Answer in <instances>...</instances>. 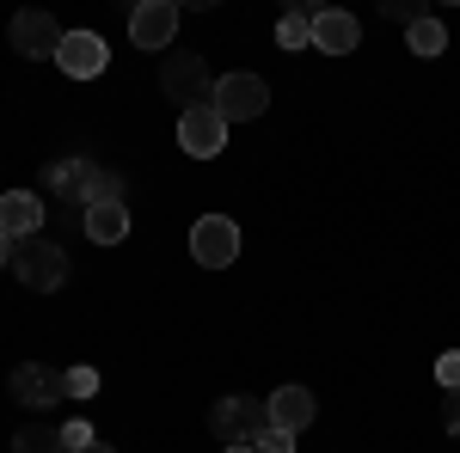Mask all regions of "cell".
<instances>
[{
	"label": "cell",
	"instance_id": "26",
	"mask_svg": "<svg viewBox=\"0 0 460 453\" xmlns=\"http://www.w3.org/2000/svg\"><path fill=\"white\" fill-rule=\"evenodd\" d=\"M80 453H117V448H105V441H93V448H80Z\"/></svg>",
	"mask_w": 460,
	"mask_h": 453
},
{
	"label": "cell",
	"instance_id": "8",
	"mask_svg": "<svg viewBox=\"0 0 460 453\" xmlns=\"http://www.w3.org/2000/svg\"><path fill=\"white\" fill-rule=\"evenodd\" d=\"M6 37H13V49H19L25 62H56V49H62V37H68V31H62L49 13H19Z\"/></svg>",
	"mask_w": 460,
	"mask_h": 453
},
{
	"label": "cell",
	"instance_id": "6",
	"mask_svg": "<svg viewBox=\"0 0 460 453\" xmlns=\"http://www.w3.org/2000/svg\"><path fill=\"white\" fill-rule=\"evenodd\" d=\"M178 147L190 153V160H215L221 147H227V117L215 105H197L178 117Z\"/></svg>",
	"mask_w": 460,
	"mask_h": 453
},
{
	"label": "cell",
	"instance_id": "5",
	"mask_svg": "<svg viewBox=\"0 0 460 453\" xmlns=\"http://www.w3.org/2000/svg\"><path fill=\"white\" fill-rule=\"evenodd\" d=\"M190 257H197L203 270H227V264L240 257V227H234L227 214H203V221L190 227Z\"/></svg>",
	"mask_w": 460,
	"mask_h": 453
},
{
	"label": "cell",
	"instance_id": "3",
	"mask_svg": "<svg viewBox=\"0 0 460 453\" xmlns=\"http://www.w3.org/2000/svg\"><path fill=\"white\" fill-rule=\"evenodd\" d=\"M209 429L221 448H258L270 429V411H264V398H221L209 411Z\"/></svg>",
	"mask_w": 460,
	"mask_h": 453
},
{
	"label": "cell",
	"instance_id": "18",
	"mask_svg": "<svg viewBox=\"0 0 460 453\" xmlns=\"http://www.w3.org/2000/svg\"><path fill=\"white\" fill-rule=\"evenodd\" d=\"M13 453H68V441H62V429H49V423H25V429L13 435Z\"/></svg>",
	"mask_w": 460,
	"mask_h": 453
},
{
	"label": "cell",
	"instance_id": "13",
	"mask_svg": "<svg viewBox=\"0 0 460 453\" xmlns=\"http://www.w3.org/2000/svg\"><path fill=\"white\" fill-rule=\"evenodd\" d=\"M0 233L19 245V240H37L43 233V196H31V190H6L0 196Z\"/></svg>",
	"mask_w": 460,
	"mask_h": 453
},
{
	"label": "cell",
	"instance_id": "16",
	"mask_svg": "<svg viewBox=\"0 0 460 453\" xmlns=\"http://www.w3.org/2000/svg\"><path fill=\"white\" fill-rule=\"evenodd\" d=\"M277 43L283 49H314V6H288L277 19Z\"/></svg>",
	"mask_w": 460,
	"mask_h": 453
},
{
	"label": "cell",
	"instance_id": "2",
	"mask_svg": "<svg viewBox=\"0 0 460 453\" xmlns=\"http://www.w3.org/2000/svg\"><path fill=\"white\" fill-rule=\"evenodd\" d=\"M160 92L178 105V117L197 105H209L215 99V80H209V62L197 56V49H178V56H166V68H160Z\"/></svg>",
	"mask_w": 460,
	"mask_h": 453
},
{
	"label": "cell",
	"instance_id": "21",
	"mask_svg": "<svg viewBox=\"0 0 460 453\" xmlns=\"http://www.w3.org/2000/svg\"><path fill=\"white\" fill-rule=\"evenodd\" d=\"M387 19H399V25H418V19H429L424 0H387Z\"/></svg>",
	"mask_w": 460,
	"mask_h": 453
},
{
	"label": "cell",
	"instance_id": "17",
	"mask_svg": "<svg viewBox=\"0 0 460 453\" xmlns=\"http://www.w3.org/2000/svg\"><path fill=\"white\" fill-rule=\"evenodd\" d=\"M405 43H411V56L436 62L448 49V31H442V19H418V25H405Z\"/></svg>",
	"mask_w": 460,
	"mask_h": 453
},
{
	"label": "cell",
	"instance_id": "1",
	"mask_svg": "<svg viewBox=\"0 0 460 453\" xmlns=\"http://www.w3.org/2000/svg\"><path fill=\"white\" fill-rule=\"evenodd\" d=\"M13 276H19V288H31V294H56L62 282H68V245L56 240H19L13 245Z\"/></svg>",
	"mask_w": 460,
	"mask_h": 453
},
{
	"label": "cell",
	"instance_id": "27",
	"mask_svg": "<svg viewBox=\"0 0 460 453\" xmlns=\"http://www.w3.org/2000/svg\"><path fill=\"white\" fill-rule=\"evenodd\" d=\"M221 453H258V448H221Z\"/></svg>",
	"mask_w": 460,
	"mask_h": 453
},
{
	"label": "cell",
	"instance_id": "23",
	"mask_svg": "<svg viewBox=\"0 0 460 453\" xmlns=\"http://www.w3.org/2000/svg\"><path fill=\"white\" fill-rule=\"evenodd\" d=\"M258 453H295V435H288V429H264Z\"/></svg>",
	"mask_w": 460,
	"mask_h": 453
},
{
	"label": "cell",
	"instance_id": "25",
	"mask_svg": "<svg viewBox=\"0 0 460 453\" xmlns=\"http://www.w3.org/2000/svg\"><path fill=\"white\" fill-rule=\"evenodd\" d=\"M0 270H13V240L0 233Z\"/></svg>",
	"mask_w": 460,
	"mask_h": 453
},
{
	"label": "cell",
	"instance_id": "24",
	"mask_svg": "<svg viewBox=\"0 0 460 453\" xmlns=\"http://www.w3.org/2000/svg\"><path fill=\"white\" fill-rule=\"evenodd\" d=\"M442 429L460 441V392H448V398H442Z\"/></svg>",
	"mask_w": 460,
	"mask_h": 453
},
{
	"label": "cell",
	"instance_id": "12",
	"mask_svg": "<svg viewBox=\"0 0 460 453\" xmlns=\"http://www.w3.org/2000/svg\"><path fill=\"white\" fill-rule=\"evenodd\" d=\"M93 184H99V160H56V166H43V190H56L62 203H93Z\"/></svg>",
	"mask_w": 460,
	"mask_h": 453
},
{
	"label": "cell",
	"instance_id": "4",
	"mask_svg": "<svg viewBox=\"0 0 460 453\" xmlns=\"http://www.w3.org/2000/svg\"><path fill=\"white\" fill-rule=\"evenodd\" d=\"M209 105L227 123H252V117H264V105H270V86H264V74H221Z\"/></svg>",
	"mask_w": 460,
	"mask_h": 453
},
{
	"label": "cell",
	"instance_id": "9",
	"mask_svg": "<svg viewBox=\"0 0 460 453\" xmlns=\"http://www.w3.org/2000/svg\"><path fill=\"white\" fill-rule=\"evenodd\" d=\"M129 37H136V49H166L178 37V6L172 0H142L129 13Z\"/></svg>",
	"mask_w": 460,
	"mask_h": 453
},
{
	"label": "cell",
	"instance_id": "22",
	"mask_svg": "<svg viewBox=\"0 0 460 453\" xmlns=\"http://www.w3.org/2000/svg\"><path fill=\"white\" fill-rule=\"evenodd\" d=\"M62 441H68V453H80V448H93L99 435H93V423H68V429H62Z\"/></svg>",
	"mask_w": 460,
	"mask_h": 453
},
{
	"label": "cell",
	"instance_id": "15",
	"mask_svg": "<svg viewBox=\"0 0 460 453\" xmlns=\"http://www.w3.org/2000/svg\"><path fill=\"white\" fill-rule=\"evenodd\" d=\"M86 240L93 245H123L129 240V209H123V203H93V209H86Z\"/></svg>",
	"mask_w": 460,
	"mask_h": 453
},
{
	"label": "cell",
	"instance_id": "11",
	"mask_svg": "<svg viewBox=\"0 0 460 453\" xmlns=\"http://www.w3.org/2000/svg\"><path fill=\"white\" fill-rule=\"evenodd\" d=\"M356 43H362L356 13H344V6H319L314 13V49L319 56H350Z\"/></svg>",
	"mask_w": 460,
	"mask_h": 453
},
{
	"label": "cell",
	"instance_id": "10",
	"mask_svg": "<svg viewBox=\"0 0 460 453\" xmlns=\"http://www.w3.org/2000/svg\"><path fill=\"white\" fill-rule=\"evenodd\" d=\"M56 62H62V74H74V80H99L105 62H111V49H105L99 31H68L62 49H56Z\"/></svg>",
	"mask_w": 460,
	"mask_h": 453
},
{
	"label": "cell",
	"instance_id": "19",
	"mask_svg": "<svg viewBox=\"0 0 460 453\" xmlns=\"http://www.w3.org/2000/svg\"><path fill=\"white\" fill-rule=\"evenodd\" d=\"M99 392V368H68V398H93Z\"/></svg>",
	"mask_w": 460,
	"mask_h": 453
},
{
	"label": "cell",
	"instance_id": "7",
	"mask_svg": "<svg viewBox=\"0 0 460 453\" xmlns=\"http://www.w3.org/2000/svg\"><path fill=\"white\" fill-rule=\"evenodd\" d=\"M13 398L31 405V411H49V405L68 398V374H56V368H43V362H19V368H13Z\"/></svg>",
	"mask_w": 460,
	"mask_h": 453
},
{
	"label": "cell",
	"instance_id": "20",
	"mask_svg": "<svg viewBox=\"0 0 460 453\" xmlns=\"http://www.w3.org/2000/svg\"><path fill=\"white\" fill-rule=\"evenodd\" d=\"M436 380H442V392H460V349L436 355Z\"/></svg>",
	"mask_w": 460,
	"mask_h": 453
},
{
	"label": "cell",
	"instance_id": "14",
	"mask_svg": "<svg viewBox=\"0 0 460 453\" xmlns=\"http://www.w3.org/2000/svg\"><path fill=\"white\" fill-rule=\"evenodd\" d=\"M264 411H270V429H288V435H301V429L319 417V405H314L307 386H277V392L264 398Z\"/></svg>",
	"mask_w": 460,
	"mask_h": 453
}]
</instances>
